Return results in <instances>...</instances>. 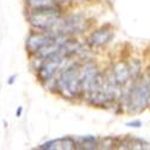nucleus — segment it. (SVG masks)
<instances>
[{
  "label": "nucleus",
  "instance_id": "nucleus-1",
  "mask_svg": "<svg viewBox=\"0 0 150 150\" xmlns=\"http://www.w3.org/2000/svg\"><path fill=\"white\" fill-rule=\"evenodd\" d=\"M60 11L57 7H47V8H35L30 10L29 22L30 24L39 30L47 31L52 30L60 23Z\"/></svg>",
  "mask_w": 150,
  "mask_h": 150
},
{
  "label": "nucleus",
  "instance_id": "nucleus-2",
  "mask_svg": "<svg viewBox=\"0 0 150 150\" xmlns=\"http://www.w3.org/2000/svg\"><path fill=\"white\" fill-rule=\"evenodd\" d=\"M57 85L61 91H66L70 96H77L78 93L83 90L79 76V67L70 66L65 69L60 74Z\"/></svg>",
  "mask_w": 150,
  "mask_h": 150
},
{
  "label": "nucleus",
  "instance_id": "nucleus-3",
  "mask_svg": "<svg viewBox=\"0 0 150 150\" xmlns=\"http://www.w3.org/2000/svg\"><path fill=\"white\" fill-rule=\"evenodd\" d=\"M150 100V79H142L139 83H136L129 95L130 109L142 110L144 109Z\"/></svg>",
  "mask_w": 150,
  "mask_h": 150
},
{
  "label": "nucleus",
  "instance_id": "nucleus-4",
  "mask_svg": "<svg viewBox=\"0 0 150 150\" xmlns=\"http://www.w3.org/2000/svg\"><path fill=\"white\" fill-rule=\"evenodd\" d=\"M55 40L52 36L43 33H33L27 39V51L29 53H39L41 49L48 45L53 43Z\"/></svg>",
  "mask_w": 150,
  "mask_h": 150
},
{
  "label": "nucleus",
  "instance_id": "nucleus-5",
  "mask_svg": "<svg viewBox=\"0 0 150 150\" xmlns=\"http://www.w3.org/2000/svg\"><path fill=\"white\" fill-rule=\"evenodd\" d=\"M113 36H114V34L112 30L102 28V29H98V30L94 31L90 35L89 43L94 47H101V46L107 45L112 39H113Z\"/></svg>",
  "mask_w": 150,
  "mask_h": 150
},
{
  "label": "nucleus",
  "instance_id": "nucleus-6",
  "mask_svg": "<svg viewBox=\"0 0 150 150\" xmlns=\"http://www.w3.org/2000/svg\"><path fill=\"white\" fill-rule=\"evenodd\" d=\"M130 77H131V73H130V69L127 65L122 64V62L115 65V67L113 70V79H114L115 84L122 85L129 81Z\"/></svg>",
  "mask_w": 150,
  "mask_h": 150
},
{
  "label": "nucleus",
  "instance_id": "nucleus-7",
  "mask_svg": "<svg viewBox=\"0 0 150 150\" xmlns=\"http://www.w3.org/2000/svg\"><path fill=\"white\" fill-rule=\"evenodd\" d=\"M27 5L30 10L57 7V3L54 0H27Z\"/></svg>",
  "mask_w": 150,
  "mask_h": 150
},
{
  "label": "nucleus",
  "instance_id": "nucleus-8",
  "mask_svg": "<svg viewBox=\"0 0 150 150\" xmlns=\"http://www.w3.org/2000/svg\"><path fill=\"white\" fill-rule=\"evenodd\" d=\"M76 142L70 137L59 138V149H76Z\"/></svg>",
  "mask_w": 150,
  "mask_h": 150
},
{
  "label": "nucleus",
  "instance_id": "nucleus-9",
  "mask_svg": "<svg viewBox=\"0 0 150 150\" xmlns=\"http://www.w3.org/2000/svg\"><path fill=\"white\" fill-rule=\"evenodd\" d=\"M39 149H59V139H53V141H48L46 143H43L42 145L39 146Z\"/></svg>",
  "mask_w": 150,
  "mask_h": 150
},
{
  "label": "nucleus",
  "instance_id": "nucleus-10",
  "mask_svg": "<svg viewBox=\"0 0 150 150\" xmlns=\"http://www.w3.org/2000/svg\"><path fill=\"white\" fill-rule=\"evenodd\" d=\"M126 126H129V127H141L142 122H141V120H134V121L126 122Z\"/></svg>",
  "mask_w": 150,
  "mask_h": 150
},
{
  "label": "nucleus",
  "instance_id": "nucleus-11",
  "mask_svg": "<svg viewBox=\"0 0 150 150\" xmlns=\"http://www.w3.org/2000/svg\"><path fill=\"white\" fill-rule=\"evenodd\" d=\"M16 78H17V74H12V76H10L8 79H7V84L8 85H12V84L16 82Z\"/></svg>",
  "mask_w": 150,
  "mask_h": 150
},
{
  "label": "nucleus",
  "instance_id": "nucleus-12",
  "mask_svg": "<svg viewBox=\"0 0 150 150\" xmlns=\"http://www.w3.org/2000/svg\"><path fill=\"white\" fill-rule=\"evenodd\" d=\"M22 113H23V107H22V106H19V107L17 108V110H16V117H17V118L22 117Z\"/></svg>",
  "mask_w": 150,
  "mask_h": 150
}]
</instances>
